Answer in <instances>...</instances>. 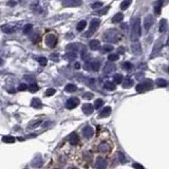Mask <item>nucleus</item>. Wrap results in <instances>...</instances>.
I'll use <instances>...</instances> for the list:
<instances>
[{"mask_svg": "<svg viewBox=\"0 0 169 169\" xmlns=\"http://www.w3.org/2000/svg\"><path fill=\"white\" fill-rule=\"evenodd\" d=\"M141 32H142L141 19L140 18H136V19L133 21V24H132V28H131V33H130V38H131V40L137 41V39H139L141 36Z\"/></svg>", "mask_w": 169, "mask_h": 169, "instance_id": "1", "label": "nucleus"}, {"mask_svg": "<svg viewBox=\"0 0 169 169\" xmlns=\"http://www.w3.org/2000/svg\"><path fill=\"white\" fill-rule=\"evenodd\" d=\"M104 39H105L107 42H116L120 39V34L116 30L111 29L106 31L105 34H104Z\"/></svg>", "mask_w": 169, "mask_h": 169, "instance_id": "2", "label": "nucleus"}, {"mask_svg": "<svg viewBox=\"0 0 169 169\" xmlns=\"http://www.w3.org/2000/svg\"><path fill=\"white\" fill-rule=\"evenodd\" d=\"M56 44H57V38H56L55 35H53V34H48L46 36V44H47L48 47L53 49V48H55Z\"/></svg>", "mask_w": 169, "mask_h": 169, "instance_id": "3", "label": "nucleus"}, {"mask_svg": "<svg viewBox=\"0 0 169 169\" xmlns=\"http://www.w3.org/2000/svg\"><path fill=\"white\" fill-rule=\"evenodd\" d=\"M151 87H152V82L150 80H146V82H141V84H137L136 87H135V89H136L137 92H144V91L149 90Z\"/></svg>", "mask_w": 169, "mask_h": 169, "instance_id": "4", "label": "nucleus"}, {"mask_svg": "<svg viewBox=\"0 0 169 169\" xmlns=\"http://www.w3.org/2000/svg\"><path fill=\"white\" fill-rule=\"evenodd\" d=\"M84 69L88 71H94V72H96V71L99 70V68H100V62L99 61H92V62H87V64H84Z\"/></svg>", "mask_w": 169, "mask_h": 169, "instance_id": "5", "label": "nucleus"}, {"mask_svg": "<svg viewBox=\"0 0 169 169\" xmlns=\"http://www.w3.org/2000/svg\"><path fill=\"white\" fill-rule=\"evenodd\" d=\"M82 0H62V6L66 8H75L82 6Z\"/></svg>", "mask_w": 169, "mask_h": 169, "instance_id": "6", "label": "nucleus"}, {"mask_svg": "<svg viewBox=\"0 0 169 169\" xmlns=\"http://www.w3.org/2000/svg\"><path fill=\"white\" fill-rule=\"evenodd\" d=\"M79 105V99L77 98V97H71V98H69L67 100V103H66V107H67L68 109H74L75 107H77V106Z\"/></svg>", "mask_w": 169, "mask_h": 169, "instance_id": "7", "label": "nucleus"}, {"mask_svg": "<svg viewBox=\"0 0 169 169\" xmlns=\"http://www.w3.org/2000/svg\"><path fill=\"white\" fill-rule=\"evenodd\" d=\"M95 166H96L97 169H106L107 166H108V163L107 161L104 159V157H99L96 159V162H95Z\"/></svg>", "mask_w": 169, "mask_h": 169, "instance_id": "8", "label": "nucleus"}, {"mask_svg": "<svg viewBox=\"0 0 169 169\" xmlns=\"http://www.w3.org/2000/svg\"><path fill=\"white\" fill-rule=\"evenodd\" d=\"M93 134H94V130L91 126H89V125L84 126V129H82V135H84L86 139H90V137H92L93 136Z\"/></svg>", "mask_w": 169, "mask_h": 169, "instance_id": "9", "label": "nucleus"}, {"mask_svg": "<svg viewBox=\"0 0 169 169\" xmlns=\"http://www.w3.org/2000/svg\"><path fill=\"white\" fill-rule=\"evenodd\" d=\"M131 51L134 55H141L142 54V46L139 41H134L131 44Z\"/></svg>", "mask_w": 169, "mask_h": 169, "instance_id": "10", "label": "nucleus"}, {"mask_svg": "<svg viewBox=\"0 0 169 169\" xmlns=\"http://www.w3.org/2000/svg\"><path fill=\"white\" fill-rule=\"evenodd\" d=\"M153 24V17H152V15H147L146 18L144 19V28H145L146 31H149L150 28L152 26Z\"/></svg>", "mask_w": 169, "mask_h": 169, "instance_id": "11", "label": "nucleus"}, {"mask_svg": "<svg viewBox=\"0 0 169 169\" xmlns=\"http://www.w3.org/2000/svg\"><path fill=\"white\" fill-rule=\"evenodd\" d=\"M99 24H100V20L99 19H97V18H95V19H92V21L90 22V32H95L97 29H98Z\"/></svg>", "mask_w": 169, "mask_h": 169, "instance_id": "12", "label": "nucleus"}, {"mask_svg": "<svg viewBox=\"0 0 169 169\" xmlns=\"http://www.w3.org/2000/svg\"><path fill=\"white\" fill-rule=\"evenodd\" d=\"M68 140H69V142H70V143L72 144V145H77V144L79 143V136H78V134L76 133V132H73V133H71L70 135H69Z\"/></svg>", "mask_w": 169, "mask_h": 169, "instance_id": "13", "label": "nucleus"}, {"mask_svg": "<svg viewBox=\"0 0 169 169\" xmlns=\"http://www.w3.org/2000/svg\"><path fill=\"white\" fill-rule=\"evenodd\" d=\"M161 40H157V44H154V48H153V51H152V54L150 55V58H152V57H155V56L159 54V53L161 52V49H162V44H160Z\"/></svg>", "mask_w": 169, "mask_h": 169, "instance_id": "14", "label": "nucleus"}, {"mask_svg": "<svg viewBox=\"0 0 169 169\" xmlns=\"http://www.w3.org/2000/svg\"><path fill=\"white\" fill-rule=\"evenodd\" d=\"M82 112L84 114H87V115L91 114L93 112V106L91 105V104H84V105H82Z\"/></svg>", "mask_w": 169, "mask_h": 169, "instance_id": "15", "label": "nucleus"}, {"mask_svg": "<svg viewBox=\"0 0 169 169\" xmlns=\"http://www.w3.org/2000/svg\"><path fill=\"white\" fill-rule=\"evenodd\" d=\"M89 47H90L91 50H93V51H96V50L99 49V47H100V42H99L98 40H91L90 42H89Z\"/></svg>", "mask_w": 169, "mask_h": 169, "instance_id": "16", "label": "nucleus"}, {"mask_svg": "<svg viewBox=\"0 0 169 169\" xmlns=\"http://www.w3.org/2000/svg\"><path fill=\"white\" fill-rule=\"evenodd\" d=\"M31 106H32L33 108H41V106H42V103L39 98L37 97H34L32 99V102H31Z\"/></svg>", "mask_w": 169, "mask_h": 169, "instance_id": "17", "label": "nucleus"}, {"mask_svg": "<svg viewBox=\"0 0 169 169\" xmlns=\"http://www.w3.org/2000/svg\"><path fill=\"white\" fill-rule=\"evenodd\" d=\"M167 29V20L166 19H161L160 24H159V31L161 33H164Z\"/></svg>", "mask_w": 169, "mask_h": 169, "instance_id": "18", "label": "nucleus"}, {"mask_svg": "<svg viewBox=\"0 0 169 169\" xmlns=\"http://www.w3.org/2000/svg\"><path fill=\"white\" fill-rule=\"evenodd\" d=\"M1 30H2V32L6 33V34H12V33L15 31L14 26H9V24H6V26H3L2 28H1Z\"/></svg>", "mask_w": 169, "mask_h": 169, "instance_id": "19", "label": "nucleus"}, {"mask_svg": "<svg viewBox=\"0 0 169 169\" xmlns=\"http://www.w3.org/2000/svg\"><path fill=\"white\" fill-rule=\"evenodd\" d=\"M110 113H111V108H110V107H105V108L100 111V113H99V117L109 116V115H110Z\"/></svg>", "mask_w": 169, "mask_h": 169, "instance_id": "20", "label": "nucleus"}, {"mask_svg": "<svg viewBox=\"0 0 169 169\" xmlns=\"http://www.w3.org/2000/svg\"><path fill=\"white\" fill-rule=\"evenodd\" d=\"M162 4H163V0H157V3L154 4V13L157 15H159L161 13V10H162Z\"/></svg>", "mask_w": 169, "mask_h": 169, "instance_id": "21", "label": "nucleus"}, {"mask_svg": "<svg viewBox=\"0 0 169 169\" xmlns=\"http://www.w3.org/2000/svg\"><path fill=\"white\" fill-rule=\"evenodd\" d=\"M123 19H124V15H123L122 13H117V14L114 15L113 18H112V22H113V24H117V22H121Z\"/></svg>", "mask_w": 169, "mask_h": 169, "instance_id": "22", "label": "nucleus"}, {"mask_svg": "<svg viewBox=\"0 0 169 169\" xmlns=\"http://www.w3.org/2000/svg\"><path fill=\"white\" fill-rule=\"evenodd\" d=\"M132 0H124L122 3H121V10H127L130 6V4H131Z\"/></svg>", "mask_w": 169, "mask_h": 169, "instance_id": "23", "label": "nucleus"}, {"mask_svg": "<svg viewBox=\"0 0 169 169\" xmlns=\"http://www.w3.org/2000/svg\"><path fill=\"white\" fill-rule=\"evenodd\" d=\"M104 87H105V89H107V90H110V91L115 90V84L112 82H106L105 84H104Z\"/></svg>", "mask_w": 169, "mask_h": 169, "instance_id": "24", "label": "nucleus"}, {"mask_svg": "<svg viewBox=\"0 0 169 169\" xmlns=\"http://www.w3.org/2000/svg\"><path fill=\"white\" fill-rule=\"evenodd\" d=\"M98 149H99V151L107 152V151H109V149H110V146H109L107 143H102L100 145L98 146Z\"/></svg>", "mask_w": 169, "mask_h": 169, "instance_id": "25", "label": "nucleus"}, {"mask_svg": "<svg viewBox=\"0 0 169 169\" xmlns=\"http://www.w3.org/2000/svg\"><path fill=\"white\" fill-rule=\"evenodd\" d=\"M64 90L67 91V92H75L76 90H77V87H76L75 84H69L66 86V88H64Z\"/></svg>", "mask_w": 169, "mask_h": 169, "instance_id": "26", "label": "nucleus"}, {"mask_svg": "<svg viewBox=\"0 0 169 169\" xmlns=\"http://www.w3.org/2000/svg\"><path fill=\"white\" fill-rule=\"evenodd\" d=\"M2 141H3V143L13 144L15 142V137L11 136V135H6V136H3L2 137Z\"/></svg>", "mask_w": 169, "mask_h": 169, "instance_id": "27", "label": "nucleus"}, {"mask_svg": "<svg viewBox=\"0 0 169 169\" xmlns=\"http://www.w3.org/2000/svg\"><path fill=\"white\" fill-rule=\"evenodd\" d=\"M114 69H115V66H114V64H107L105 66V68H104V72H105V73H110V72H112Z\"/></svg>", "mask_w": 169, "mask_h": 169, "instance_id": "28", "label": "nucleus"}, {"mask_svg": "<svg viewBox=\"0 0 169 169\" xmlns=\"http://www.w3.org/2000/svg\"><path fill=\"white\" fill-rule=\"evenodd\" d=\"M133 86V80L131 78H126L123 82V87L124 88H130Z\"/></svg>", "mask_w": 169, "mask_h": 169, "instance_id": "29", "label": "nucleus"}, {"mask_svg": "<svg viewBox=\"0 0 169 169\" xmlns=\"http://www.w3.org/2000/svg\"><path fill=\"white\" fill-rule=\"evenodd\" d=\"M77 44H70L67 46V51L69 52H76L77 51Z\"/></svg>", "mask_w": 169, "mask_h": 169, "instance_id": "30", "label": "nucleus"}, {"mask_svg": "<svg viewBox=\"0 0 169 169\" xmlns=\"http://www.w3.org/2000/svg\"><path fill=\"white\" fill-rule=\"evenodd\" d=\"M86 24H87V22L84 20H82L79 21L78 24H77V26H76V29H77V31H79V32H82V30L86 28Z\"/></svg>", "mask_w": 169, "mask_h": 169, "instance_id": "31", "label": "nucleus"}, {"mask_svg": "<svg viewBox=\"0 0 169 169\" xmlns=\"http://www.w3.org/2000/svg\"><path fill=\"white\" fill-rule=\"evenodd\" d=\"M113 80L115 84H122L123 82V75H121V74H115L113 77Z\"/></svg>", "mask_w": 169, "mask_h": 169, "instance_id": "32", "label": "nucleus"}, {"mask_svg": "<svg viewBox=\"0 0 169 169\" xmlns=\"http://www.w3.org/2000/svg\"><path fill=\"white\" fill-rule=\"evenodd\" d=\"M155 82H157V84L159 87H166L167 86V82L163 78H157Z\"/></svg>", "mask_w": 169, "mask_h": 169, "instance_id": "33", "label": "nucleus"}, {"mask_svg": "<svg viewBox=\"0 0 169 169\" xmlns=\"http://www.w3.org/2000/svg\"><path fill=\"white\" fill-rule=\"evenodd\" d=\"M29 89H30V91H31V92H33V93H34V92H37L38 89H39V87L37 86V84H35V82H32V84L29 86Z\"/></svg>", "mask_w": 169, "mask_h": 169, "instance_id": "34", "label": "nucleus"}, {"mask_svg": "<svg viewBox=\"0 0 169 169\" xmlns=\"http://www.w3.org/2000/svg\"><path fill=\"white\" fill-rule=\"evenodd\" d=\"M122 67H123V69H124V70L130 71L132 69V68H133V66H132V64H130L129 61H126V62H124V64H123Z\"/></svg>", "mask_w": 169, "mask_h": 169, "instance_id": "35", "label": "nucleus"}, {"mask_svg": "<svg viewBox=\"0 0 169 169\" xmlns=\"http://www.w3.org/2000/svg\"><path fill=\"white\" fill-rule=\"evenodd\" d=\"M64 57L67 59H70V60H72V59H75L76 58V53L75 52H68L66 55H64Z\"/></svg>", "mask_w": 169, "mask_h": 169, "instance_id": "36", "label": "nucleus"}, {"mask_svg": "<svg viewBox=\"0 0 169 169\" xmlns=\"http://www.w3.org/2000/svg\"><path fill=\"white\" fill-rule=\"evenodd\" d=\"M103 105H104V100H103V99H100V98L96 99V100H95V103H94V108L98 109V108H100Z\"/></svg>", "mask_w": 169, "mask_h": 169, "instance_id": "37", "label": "nucleus"}, {"mask_svg": "<svg viewBox=\"0 0 169 169\" xmlns=\"http://www.w3.org/2000/svg\"><path fill=\"white\" fill-rule=\"evenodd\" d=\"M41 164H42V161H41V159H39V157L35 159V161H33L32 162V165L34 167H40L39 165H41Z\"/></svg>", "mask_w": 169, "mask_h": 169, "instance_id": "38", "label": "nucleus"}, {"mask_svg": "<svg viewBox=\"0 0 169 169\" xmlns=\"http://www.w3.org/2000/svg\"><path fill=\"white\" fill-rule=\"evenodd\" d=\"M113 50V47L111 46V44H105L104 47H103V52L106 53V52H111Z\"/></svg>", "mask_w": 169, "mask_h": 169, "instance_id": "39", "label": "nucleus"}, {"mask_svg": "<svg viewBox=\"0 0 169 169\" xmlns=\"http://www.w3.org/2000/svg\"><path fill=\"white\" fill-rule=\"evenodd\" d=\"M38 62H39L40 66L44 67V66L47 64V62H48V59L46 58V57H39V58H38Z\"/></svg>", "mask_w": 169, "mask_h": 169, "instance_id": "40", "label": "nucleus"}, {"mask_svg": "<svg viewBox=\"0 0 169 169\" xmlns=\"http://www.w3.org/2000/svg\"><path fill=\"white\" fill-rule=\"evenodd\" d=\"M32 28H33L32 24H26V26L24 28V34H29V33L32 31Z\"/></svg>", "mask_w": 169, "mask_h": 169, "instance_id": "41", "label": "nucleus"}, {"mask_svg": "<svg viewBox=\"0 0 169 169\" xmlns=\"http://www.w3.org/2000/svg\"><path fill=\"white\" fill-rule=\"evenodd\" d=\"M109 9H110V6H106V8H104V9L97 11L96 14H98V15H105L106 13H107L109 11Z\"/></svg>", "mask_w": 169, "mask_h": 169, "instance_id": "42", "label": "nucleus"}, {"mask_svg": "<svg viewBox=\"0 0 169 169\" xmlns=\"http://www.w3.org/2000/svg\"><path fill=\"white\" fill-rule=\"evenodd\" d=\"M55 93H56L55 89L50 88V89H48V90H47V92H46V95H47V96H52V95H54Z\"/></svg>", "mask_w": 169, "mask_h": 169, "instance_id": "43", "label": "nucleus"}, {"mask_svg": "<svg viewBox=\"0 0 169 169\" xmlns=\"http://www.w3.org/2000/svg\"><path fill=\"white\" fill-rule=\"evenodd\" d=\"M108 59H109V61H116L117 59H118V55H117V54H110V55L108 56Z\"/></svg>", "mask_w": 169, "mask_h": 169, "instance_id": "44", "label": "nucleus"}, {"mask_svg": "<svg viewBox=\"0 0 169 169\" xmlns=\"http://www.w3.org/2000/svg\"><path fill=\"white\" fill-rule=\"evenodd\" d=\"M118 159H120V161H121V163H126L127 162V159L125 157V155L123 154L122 152H118Z\"/></svg>", "mask_w": 169, "mask_h": 169, "instance_id": "45", "label": "nucleus"}, {"mask_svg": "<svg viewBox=\"0 0 169 169\" xmlns=\"http://www.w3.org/2000/svg\"><path fill=\"white\" fill-rule=\"evenodd\" d=\"M102 6H103V2H99V1H97V2L92 3L91 8H92V9H98V8H100Z\"/></svg>", "mask_w": 169, "mask_h": 169, "instance_id": "46", "label": "nucleus"}, {"mask_svg": "<svg viewBox=\"0 0 169 169\" xmlns=\"http://www.w3.org/2000/svg\"><path fill=\"white\" fill-rule=\"evenodd\" d=\"M84 99H91L93 98V93H90V92H87V93L84 94Z\"/></svg>", "mask_w": 169, "mask_h": 169, "instance_id": "47", "label": "nucleus"}, {"mask_svg": "<svg viewBox=\"0 0 169 169\" xmlns=\"http://www.w3.org/2000/svg\"><path fill=\"white\" fill-rule=\"evenodd\" d=\"M26 89H28V86L26 84H20L19 87H18V90L19 91H26Z\"/></svg>", "mask_w": 169, "mask_h": 169, "instance_id": "48", "label": "nucleus"}, {"mask_svg": "<svg viewBox=\"0 0 169 169\" xmlns=\"http://www.w3.org/2000/svg\"><path fill=\"white\" fill-rule=\"evenodd\" d=\"M133 168H135V169H144V167L141 165V164H139V163H134L133 164Z\"/></svg>", "mask_w": 169, "mask_h": 169, "instance_id": "49", "label": "nucleus"}, {"mask_svg": "<svg viewBox=\"0 0 169 169\" xmlns=\"http://www.w3.org/2000/svg\"><path fill=\"white\" fill-rule=\"evenodd\" d=\"M51 58L54 59V60H58V54H56V53L52 54V55H51Z\"/></svg>", "mask_w": 169, "mask_h": 169, "instance_id": "50", "label": "nucleus"}, {"mask_svg": "<svg viewBox=\"0 0 169 169\" xmlns=\"http://www.w3.org/2000/svg\"><path fill=\"white\" fill-rule=\"evenodd\" d=\"M121 28H122L123 30H125V29H127V28H128V24H123Z\"/></svg>", "mask_w": 169, "mask_h": 169, "instance_id": "51", "label": "nucleus"}, {"mask_svg": "<svg viewBox=\"0 0 169 169\" xmlns=\"http://www.w3.org/2000/svg\"><path fill=\"white\" fill-rule=\"evenodd\" d=\"M9 6H16V2H15L14 0H11L9 2Z\"/></svg>", "mask_w": 169, "mask_h": 169, "instance_id": "52", "label": "nucleus"}, {"mask_svg": "<svg viewBox=\"0 0 169 169\" xmlns=\"http://www.w3.org/2000/svg\"><path fill=\"white\" fill-rule=\"evenodd\" d=\"M75 68H76V69H79V68H80V64H79L78 62H76V64H75Z\"/></svg>", "mask_w": 169, "mask_h": 169, "instance_id": "53", "label": "nucleus"}, {"mask_svg": "<svg viewBox=\"0 0 169 169\" xmlns=\"http://www.w3.org/2000/svg\"><path fill=\"white\" fill-rule=\"evenodd\" d=\"M3 64H4V61H3V59L0 58V67H1V66H2Z\"/></svg>", "mask_w": 169, "mask_h": 169, "instance_id": "54", "label": "nucleus"}, {"mask_svg": "<svg viewBox=\"0 0 169 169\" xmlns=\"http://www.w3.org/2000/svg\"><path fill=\"white\" fill-rule=\"evenodd\" d=\"M166 46H169V36H168V39H167V42H166Z\"/></svg>", "mask_w": 169, "mask_h": 169, "instance_id": "55", "label": "nucleus"}, {"mask_svg": "<svg viewBox=\"0 0 169 169\" xmlns=\"http://www.w3.org/2000/svg\"><path fill=\"white\" fill-rule=\"evenodd\" d=\"M118 51H120V52H124V51H125V50L123 49V48H121V49H120V50H118Z\"/></svg>", "mask_w": 169, "mask_h": 169, "instance_id": "56", "label": "nucleus"}, {"mask_svg": "<svg viewBox=\"0 0 169 169\" xmlns=\"http://www.w3.org/2000/svg\"><path fill=\"white\" fill-rule=\"evenodd\" d=\"M69 169H78V168H76V167H71V168H69Z\"/></svg>", "mask_w": 169, "mask_h": 169, "instance_id": "57", "label": "nucleus"}, {"mask_svg": "<svg viewBox=\"0 0 169 169\" xmlns=\"http://www.w3.org/2000/svg\"><path fill=\"white\" fill-rule=\"evenodd\" d=\"M168 72H169V68H168Z\"/></svg>", "mask_w": 169, "mask_h": 169, "instance_id": "58", "label": "nucleus"}]
</instances>
